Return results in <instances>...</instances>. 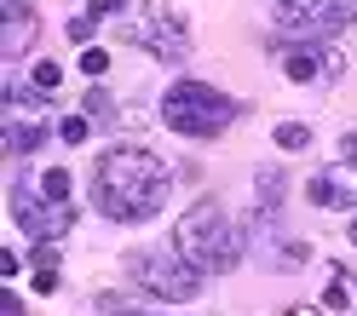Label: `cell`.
Returning <instances> with one entry per match:
<instances>
[{
  "label": "cell",
  "mask_w": 357,
  "mask_h": 316,
  "mask_svg": "<svg viewBox=\"0 0 357 316\" xmlns=\"http://www.w3.org/2000/svg\"><path fill=\"white\" fill-rule=\"evenodd\" d=\"M167 161L155 150H132V144H121V150H109L104 161H98V173H93V196H98V207L109 213V219H121V224H132V219H155L162 213V201H167Z\"/></svg>",
  "instance_id": "cell-1"
},
{
  "label": "cell",
  "mask_w": 357,
  "mask_h": 316,
  "mask_svg": "<svg viewBox=\"0 0 357 316\" xmlns=\"http://www.w3.org/2000/svg\"><path fill=\"white\" fill-rule=\"evenodd\" d=\"M173 253L185 264H196L202 276H219V270H231L242 259V236H236V224L225 219L219 201H196V207L173 224Z\"/></svg>",
  "instance_id": "cell-2"
},
{
  "label": "cell",
  "mask_w": 357,
  "mask_h": 316,
  "mask_svg": "<svg viewBox=\"0 0 357 316\" xmlns=\"http://www.w3.org/2000/svg\"><path fill=\"white\" fill-rule=\"evenodd\" d=\"M162 121L178 139H219L236 121V98H225L208 81H173L167 98H162Z\"/></svg>",
  "instance_id": "cell-3"
},
{
  "label": "cell",
  "mask_w": 357,
  "mask_h": 316,
  "mask_svg": "<svg viewBox=\"0 0 357 316\" xmlns=\"http://www.w3.org/2000/svg\"><path fill=\"white\" fill-rule=\"evenodd\" d=\"M357 24V0H277V29L288 40H323Z\"/></svg>",
  "instance_id": "cell-4"
},
{
  "label": "cell",
  "mask_w": 357,
  "mask_h": 316,
  "mask_svg": "<svg viewBox=\"0 0 357 316\" xmlns=\"http://www.w3.org/2000/svg\"><path fill=\"white\" fill-rule=\"evenodd\" d=\"M127 276L144 282L155 299H196V287H202V270L185 264L178 253H127Z\"/></svg>",
  "instance_id": "cell-5"
},
{
  "label": "cell",
  "mask_w": 357,
  "mask_h": 316,
  "mask_svg": "<svg viewBox=\"0 0 357 316\" xmlns=\"http://www.w3.org/2000/svg\"><path fill=\"white\" fill-rule=\"evenodd\" d=\"M132 47H150L155 58H185V47H190V29H185V17H178L167 0H150V12L139 17V24H127L121 29Z\"/></svg>",
  "instance_id": "cell-6"
},
{
  "label": "cell",
  "mask_w": 357,
  "mask_h": 316,
  "mask_svg": "<svg viewBox=\"0 0 357 316\" xmlns=\"http://www.w3.org/2000/svg\"><path fill=\"white\" fill-rule=\"evenodd\" d=\"M12 219L24 224V230H29L35 242H58V236L75 224V207H70V201H47V196H29L24 184H17V190H12Z\"/></svg>",
  "instance_id": "cell-7"
},
{
  "label": "cell",
  "mask_w": 357,
  "mask_h": 316,
  "mask_svg": "<svg viewBox=\"0 0 357 316\" xmlns=\"http://www.w3.org/2000/svg\"><path fill=\"white\" fill-rule=\"evenodd\" d=\"M0 121H6V155H29L40 139H47V127H52L24 93H6V116Z\"/></svg>",
  "instance_id": "cell-8"
},
{
  "label": "cell",
  "mask_w": 357,
  "mask_h": 316,
  "mask_svg": "<svg viewBox=\"0 0 357 316\" xmlns=\"http://www.w3.org/2000/svg\"><path fill=\"white\" fill-rule=\"evenodd\" d=\"M346 70V58L340 52H328V47H288L282 52V75L288 81H334V75H340Z\"/></svg>",
  "instance_id": "cell-9"
},
{
  "label": "cell",
  "mask_w": 357,
  "mask_h": 316,
  "mask_svg": "<svg viewBox=\"0 0 357 316\" xmlns=\"http://www.w3.org/2000/svg\"><path fill=\"white\" fill-rule=\"evenodd\" d=\"M311 201L317 207H357V161H334L328 173L311 178Z\"/></svg>",
  "instance_id": "cell-10"
},
{
  "label": "cell",
  "mask_w": 357,
  "mask_h": 316,
  "mask_svg": "<svg viewBox=\"0 0 357 316\" xmlns=\"http://www.w3.org/2000/svg\"><path fill=\"white\" fill-rule=\"evenodd\" d=\"M35 47V6L29 0H6V29H0V58L17 63Z\"/></svg>",
  "instance_id": "cell-11"
},
{
  "label": "cell",
  "mask_w": 357,
  "mask_h": 316,
  "mask_svg": "<svg viewBox=\"0 0 357 316\" xmlns=\"http://www.w3.org/2000/svg\"><path fill=\"white\" fill-rule=\"evenodd\" d=\"M40 196L47 201H70V173L63 167H40Z\"/></svg>",
  "instance_id": "cell-12"
},
{
  "label": "cell",
  "mask_w": 357,
  "mask_h": 316,
  "mask_svg": "<svg viewBox=\"0 0 357 316\" xmlns=\"http://www.w3.org/2000/svg\"><path fill=\"white\" fill-rule=\"evenodd\" d=\"M346 305H351V282L334 270V276H328V293H323V310H346Z\"/></svg>",
  "instance_id": "cell-13"
},
{
  "label": "cell",
  "mask_w": 357,
  "mask_h": 316,
  "mask_svg": "<svg viewBox=\"0 0 357 316\" xmlns=\"http://www.w3.org/2000/svg\"><path fill=\"white\" fill-rule=\"evenodd\" d=\"M305 144H311V127H300V121L277 127V150H305Z\"/></svg>",
  "instance_id": "cell-14"
},
{
  "label": "cell",
  "mask_w": 357,
  "mask_h": 316,
  "mask_svg": "<svg viewBox=\"0 0 357 316\" xmlns=\"http://www.w3.org/2000/svg\"><path fill=\"white\" fill-rule=\"evenodd\" d=\"M86 132H93L86 116H63V121H58V139H63V144H86Z\"/></svg>",
  "instance_id": "cell-15"
},
{
  "label": "cell",
  "mask_w": 357,
  "mask_h": 316,
  "mask_svg": "<svg viewBox=\"0 0 357 316\" xmlns=\"http://www.w3.org/2000/svg\"><path fill=\"white\" fill-rule=\"evenodd\" d=\"M86 116H93V121H121V116H116V104H109V98L98 93V86L86 93Z\"/></svg>",
  "instance_id": "cell-16"
},
{
  "label": "cell",
  "mask_w": 357,
  "mask_h": 316,
  "mask_svg": "<svg viewBox=\"0 0 357 316\" xmlns=\"http://www.w3.org/2000/svg\"><path fill=\"white\" fill-rule=\"evenodd\" d=\"M81 70H86V81H98V75L109 70V52H104V47H86V52H81Z\"/></svg>",
  "instance_id": "cell-17"
},
{
  "label": "cell",
  "mask_w": 357,
  "mask_h": 316,
  "mask_svg": "<svg viewBox=\"0 0 357 316\" xmlns=\"http://www.w3.org/2000/svg\"><path fill=\"white\" fill-rule=\"evenodd\" d=\"M58 75H63V70H58V63H52V58H40V63H35V75H29V81L40 86V93H52V86H58Z\"/></svg>",
  "instance_id": "cell-18"
},
{
  "label": "cell",
  "mask_w": 357,
  "mask_h": 316,
  "mask_svg": "<svg viewBox=\"0 0 357 316\" xmlns=\"http://www.w3.org/2000/svg\"><path fill=\"white\" fill-rule=\"evenodd\" d=\"M93 24H98L93 12H81V17H70V40H81V47H93Z\"/></svg>",
  "instance_id": "cell-19"
},
{
  "label": "cell",
  "mask_w": 357,
  "mask_h": 316,
  "mask_svg": "<svg viewBox=\"0 0 357 316\" xmlns=\"http://www.w3.org/2000/svg\"><path fill=\"white\" fill-rule=\"evenodd\" d=\"M259 196H265V207H277V196H282V173L265 167V173H259Z\"/></svg>",
  "instance_id": "cell-20"
},
{
  "label": "cell",
  "mask_w": 357,
  "mask_h": 316,
  "mask_svg": "<svg viewBox=\"0 0 357 316\" xmlns=\"http://www.w3.org/2000/svg\"><path fill=\"white\" fill-rule=\"evenodd\" d=\"M35 264L40 270H58V247L52 242H35Z\"/></svg>",
  "instance_id": "cell-21"
},
{
  "label": "cell",
  "mask_w": 357,
  "mask_h": 316,
  "mask_svg": "<svg viewBox=\"0 0 357 316\" xmlns=\"http://www.w3.org/2000/svg\"><path fill=\"white\" fill-rule=\"evenodd\" d=\"M58 287V270H35V293H52Z\"/></svg>",
  "instance_id": "cell-22"
},
{
  "label": "cell",
  "mask_w": 357,
  "mask_h": 316,
  "mask_svg": "<svg viewBox=\"0 0 357 316\" xmlns=\"http://www.w3.org/2000/svg\"><path fill=\"white\" fill-rule=\"evenodd\" d=\"M340 155H346V161H357V132H346V144H340Z\"/></svg>",
  "instance_id": "cell-23"
},
{
  "label": "cell",
  "mask_w": 357,
  "mask_h": 316,
  "mask_svg": "<svg viewBox=\"0 0 357 316\" xmlns=\"http://www.w3.org/2000/svg\"><path fill=\"white\" fill-rule=\"evenodd\" d=\"M282 316H323V310H317V305H288Z\"/></svg>",
  "instance_id": "cell-24"
},
{
  "label": "cell",
  "mask_w": 357,
  "mask_h": 316,
  "mask_svg": "<svg viewBox=\"0 0 357 316\" xmlns=\"http://www.w3.org/2000/svg\"><path fill=\"white\" fill-rule=\"evenodd\" d=\"M104 12H121V0H98V6H93V17H104Z\"/></svg>",
  "instance_id": "cell-25"
},
{
  "label": "cell",
  "mask_w": 357,
  "mask_h": 316,
  "mask_svg": "<svg viewBox=\"0 0 357 316\" xmlns=\"http://www.w3.org/2000/svg\"><path fill=\"white\" fill-rule=\"evenodd\" d=\"M351 242H357V224H351Z\"/></svg>",
  "instance_id": "cell-26"
}]
</instances>
